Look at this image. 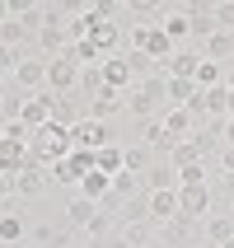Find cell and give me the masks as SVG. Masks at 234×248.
<instances>
[{
    "label": "cell",
    "instance_id": "cell-23",
    "mask_svg": "<svg viewBox=\"0 0 234 248\" xmlns=\"http://www.w3.org/2000/svg\"><path fill=\"white\" fill-rule=\"evenodd\" d=\"M225 75H230V70H220V61H206V56H202V66H197V89H216V84H225Z\"/></svg>",
    "mask_w": 234,
    "mask_h": 248
},
{
    "label": "cell",
    "instance_id": "cell-29",
    "mask_svg": "<svg viewBox=\"0 0 234 248\" xmlns=\"http://www.w3.org/2000/svg\"><path fill=\"white\" fill-rule=\"evenodd\" d=\"M24 230H28V220L24 216H0V244H19V239H24Z\"/></svg>",
    "mask_w": 234,
    "mask_h": 248
},
{
    "label": "cell",
    "instance_id": "cell-10",
    "mask_svg": "<svg viewBox=\"0 0 234 248\" xmlns=\"http://www.w3.org/2000/svg\"><path fill=\"white\" fill-rule=\"evenodd\" d=\"M159 122H164V131L173 136V145L197 136V117H192L187 108H164V117H159Z\"/></svg>",
    "mask_w": 234,
    "mask_h": 248
},
{
    "label": "cell",
    "instance_id": "cell-20",
    "mask_svg": "<svg viewBox=\"0 0 234 248\" xmlns=\"http://www.w3.org/2000/svg\"><path fill=\"white\" fill-rule=\"evenodd\" d=\"M108 192H112V178H108V173H98V169H94V173H84V183H80V197H89V202L98 206V202H103Z\"/></svg>",
    "mask_w": 234,
    "mask_h": 248
},
{
    "label": "cell",
    "instance_id": "cell-22",
    "mask_svg": "<svg viewBox=\"0 0 234 248\" xmlns=\"http://www.w3.org/2000/svg\"><path fill=\"white\" fill-rule=\"evenodd\" d=\"M145 140H150V155H155V159H164V155L173 150V136L164 131V122H150V126H145Z\"/></svg>",
    "mask_w": 234,
    "mask_h": 248
},
{
    "label": "cell",
    "instance_id": "cell-27",
    "mask_svg": "<svg viewBox=\"0 0 234 248\" xmlns=\"http://www.w3.org/2000/svg\"><path fill=\"white\" fill-rule=\"evenodd\" d=\"M155 234H159V225H155V220H145V225H122V239H126L131 248H145Z\"/></svg>",
    "mask_w": 234,
    "mask_h": 248
},
{
    "label": "cell",
    "instance_id": "cell-28",
    "mask_svg": "<svg viewBox=\"0 0 234 248\" xmlns=\"http://www.w3.org/2000/svg\"><path fill=\"white\" fill-rule=\"evenodd\" d=\"M155 164V155L150 150H140V145H126V173H136V178H145Z\"/></svg>",
    "mask_w": 234,
    "mask_h": 248
},
{
    "label": "cell",
    "instance_id": "cell-42",
    "mask_svg": "<svg viewBox=\"0 0 234 248\" xmlns=\"http://www.w3.org/2000/svg\"><path fill=\"white\" fill-rule=\"evenodd\" d=\"M0 112H5V98H0Z\"/></svg>",
    "mask_w": 234,
    "mask_h": 248
},
{
    "label": "cell",
    "instance_id": "cell-40",
    "mask_svg": "<svg viewBox=\"0 0 234 248\" xmlns=\"http://www.w3.org/2000/svg\"><path fill=\"white\" fill-rule=\"evenodd\" d=\"M225 145H234V117H225Z\"/></svg>",
    "mask_w": 234,
    "mask_h": 248
},
{
    "label": "cell",
    "instance_id": "cell-21",
    "mask_svg": "<svg viewBox=\"0 0 234 248\" xmlns=\"http://www.w3.org/2000/svg\"><path fill=\"white\" fill-rule=\"evenodd\" d=\"M164 33H169L173 42L192 38V24H187V10H169V5H164Z\"/></svg>",
    "mask_w": 234,
    "mask_h": 248
},
{
    "label": "cell",
    "instance_id": "cell-3",
    "mask_svg": "<svg viewBox=\"0 0 234 248\" xmlns=\"http://www.w3.org/2000/svg\"><path fill=\"white\" fill-rule=\"evenodd\" d=\"M70 140H75V150H103V145H112V131H108V122L80 117V122L70 126Z\"/></svg>",
    "mask_w": 234,
    "mask_h": 248
},
{
    "label": "cell",
    "instance_id": "cell-14",
    "mask_svg": "<svg viewBox=\"0 0 234 248\" xmlns=\"http://www.w3.org/2000/svg\"><path fill=\"white\" fill-rule=\"evenodd\" d=\"M33 164V155H28V145H19V140H0V173H19V169Z\"/></svg>",
    "mask_w": 234,
    "mask_h": 248
},
{
    "label": "cell",
    "instance_id": "cell-26",
    "mask_svg": "<svg viewBox=\"0 0 234 248\" xmlns=\"http://www.w3.org/2000/svg\"><path fill=\"white\" fill-rule=\"evenodd\" d=\"M80 89L89 94V103H94L98 94H108V80H103V66H89V70H80Z\"/></svg>",
    "mask_w": 234,
    "mask_h": 248
},
{
    "label": "cell",
    "instance_id": "cell-17",
    "mask_svg": "<svg viewBox=\"0 0 234 248\" xmlns=\"http://www.w3.org/2000/svg\"><path fill=\"white\" fill-rule=\"evenodd\" d=\"M183 206H178V192H150V220L155 225H169V220H178Z\"/></svg>",
    "mask_w": 234,
    "mask_h": 248
},
{
    "label": "cell",
    "instance_id": "cell-6",
    "mask_svg": "<svg viewBox=\"0 0 234 248\" xmlns=\"http://www.w3.org/2000/svg\"><path fill=\"white\" fill-rule=\"evenodd\" d=\"M14 84L28 89V94H42V89H47V61H42V56H19V66H14Z\"/></svg>",
    "mask_w": 234,
    "mask_h": 248
},
{
    "label": "cell",
    "instance_id": "cell-25",
    "mask_svg": "<svg viewBox=\"0 0 234 248\" xmlns=\"http://www.w3.org/2000/svg\"><path fill=\"white\" fill-rule=\"evenodd\" d=\"M122 220H126V225H145V220H150V192L131 197V202L122 206Z\"/></svg>",
    "mask_w": 234,
    "mask_h": 248
},
{
    "label": "cell",
    "instance_id": "cell-15",
    "mask_svg": "<svg viewBox=\"0 0 234 248\" xmlns=\"http://www.w3.org/2000/svg\"><path fill=\"white\" fill-rule=\"evenodd\" d=\"M98 216H103V211H98L94 202H89V197H75V202L66 206V220L75 225V230H84V234H89V230L98 225Z\"/></svg>",
    "mask_w": 234,
    "mask_h": 248
},
{
    "label": "cell",
    "instance_id": "cell-5",
    "mask_svg": "<svg viewBox=\"0 0 234 248\" xmlns=\"http://www.w3.org/2000/svg\"><path fill=\"white\" fill-rule=\"evenodd\" d=\"M75 84H80V66H75L66 52L52 56V61H47V89H52V94H70Z\"/></svg>",
    "mask_w": 234,
    "mask_h": 248
},
{
    "label": "cell",
    "instance_id": "cell-19",
    "mask_svg": "<svg viewBox=\"0 0 234 248\" xmlns=\"http://www.w3.org/2000/svg\"><path fill=\"white\" fill-rule=\"evenodd\" d=\"M66 47H70V38H66V28H56V24H47V28H42V33H38V52L47 56V61H52V56H61V52H66Z\"/></svg>",
    "mask_w": 234,
    "mask_h": 248
},
{
    "label": "cell",
    "instance_id": "cell-7",
    "mask_svg": "<svg viewBox=\"0 0 234 248\" xmlns=\"http://www.w3.org/2000/svg\"><path fill=\"white\" fill-rule=\"evenodd\" d=\"M178 206L187 220H206V211H211V187L206 183H183L178 187Z\"/></svg>",
    "mask_w": 234,
    "mask_h": 248
},
{
    "label": "cell",
    "instance_id": "cell-34",
    "mask_svg": "<svg viewBox=\"0 0 234 248\" xmlns=\"http://www.w3.org/2000/svg\"><path fill=\"white\" fill-rule=\"evenodd\" d=\"M211 14H216V28H220V33H234V0L211 5Z\"/></svg>",
    "mask_w": 234,
    "mask_h": 248
},
{
    "label": "cell",
    "instance_id": "cell-33",
    "mask_svg": "<svg viewBox=\"0 0 234 248\" xmlns=\"http://www.w3.org/2000/svg\"><path fill=\"white\" fill-rule=\"evenodd\" d=\"M122 56H126V66H131V75H150V70H155V61L145 52H136V47H126Z\"/></svg>",
    "mask_w": 234,
    "mask_h": 248
},
{
    "label": "cell",
    "instance_id": "cell-41",
    "mask_svg": "<svg viewBox=\"0 0 234 248\" xmlns=\"http://www.w3.org/2000/svg\"><path fill=\"white\" fill-rule=\"evenodd\" d=\"M187 248H211V244H202V239H197V244H187Z\"/></svg>",
    "mask_w": 234,
    "mask_h": 248
},
{
    "label": "cell",
    "instance_id": "cell-36",
    "mask_svg": "<svg viewBox=\"0 0 234 248\" xmlns=\"http://www.w3.org/2000/svg\"><path fill=\"white\" fill-rule=\"evenodd\" d=\"M14 66H19V52L0 47V80H5V75H14Z\"/></svg>",
    "mask_w": 234,
    "mask_h": 248
},
{
    "label": "cell",
    "instance_id": "cell-24",
    "mask_svg": "<svg viewBox=\"0 0 234 248\" xmlns=\"http://www.w3.org/2000/svg\"><path fill=\"white\" fill-rule=\"evenodd\" d=\"M169 164L173 169H187V164H202V150H197V140H178L173 150H169Z\"/></svg>",
    "mask_w": 234,
    "mask_h": 248
},
{
    "label": "cell",
    "instance_id": "cell-35",
    "mask_svg": "<svg viewBox=\"0 0 234 248\" xmlns=\"http://www.w3.org/2000/svg\"><path fill=\"white\" fill-rule=\"evenodd\" d=\"M178 178H183V183H206V159H202V164H187V169H178Z\"/></svg>",
    "mask_w": 234,
    "mask_h": 248
},
{
    "label": "cell",
    "instance_id": "cell-16",
    "mask_svg": "<svg viewBox=\"0 0 234 248\" xmlns=\"http://www.w3.org/2000/svg\"><path fill=\"white\" fill-rule=\"evenodd\" d=\"M94 169H98V173H108V178H117V173L126 169V145H117V140H112V145L94 150Z\"/></svg>",
    "mask_w": 234,
    "mask_h": 248
},
{
    "label": "cell",
    "instance_id": "cell-2",
    "mask_svg": "<svg viewBox=\"0 0 234 248\" xmlns=\"http://www.w3.org/2000/svg\"><path fill=\"white\" fill-rule=\"evenodd\" d=\"M126 47L145 52L150 61H169V56L178 52V47H173V38H169L164 28H155V24H140V28H131V33H126Z\"/></svg>",
    "mask_w": 234,
    "mask_h": 248
},
{
    "label": "cell",
    "instance_id": "cell-12",
    "mask_svg": "<svg viewBox=\"0 0 234 248\" xmlns=\"http://www.w3.org/2000/svg\"><path fill=\"white\" fill-rule=\"evenodd\" d=\"M103 80H108L112 94H126L136 75H131V66H126V56H103Z\"/></svg>",
    "mask_w": 234,
    "mask_h": 248
},
{
    "label": "cell",
    "instance_id": "cell-18",
    "mask_svg": "<svg viewBox=\"0 0 234 248\" xmlns=\"http://www.w3.org/2000/svg\"><path fill=\"white\" fill-rule=\"evenodd\" d=\"M117 112H122V94H98L94 103H89V108H84V117H94V122H112V117H117Z\"/></svg>",
    "mask_w": 234,
    "mask_h": 248
},
{
    "label": "cell",
    "instance_id": "cell-4",
    "mask_svg": "<svg viewBox=\"0 0 234 248\" xmlns=\"http://www.w3.org/2000/svg\"><path fill=\"white\" fill-rule=\"evenodd\" d=\"M56 98H61V94H52V89H42V94H28V98H24V112H19V122H24L28 131L47 126V122H52V108H56Z\"/></svg>",
    "mask_w": 234,
    "mask_h": 248
},
{
    "label": "cell",
    "instance_id": "cell-9",
    "mask_svg": "<svg viewBox=\"0 0 234 248\" xmlns=\"http://www.w3.org/2000/svg\"><path fill=\"white\" fill-rule=\"evenodd\" d=\"M197 66H202V52H173L169 61H159L164 80H197Z\"/></svg>",
    "mask_w": 234,
    "mask_h": 248
},
{
    "label": "cell",
    "instance_id": "cell-13",
    "mask_svg": "<svg viewBox=\"0 0 234 248\" xmlns=\"http://www.w3.org/2000/svg\"><path fill=\"white\" fill-rule=\"evenodd\" d=\"M47 183H52V173H47V169H42V164H28V169H19V173H14V192H19V197H38Z\"/></svg>",
    "mask_w": 234,
    "mask_h": 248
},
{
    "label": "cell",
    "instance_id": "cell-39",
    "mask_svg": "<svg viewBox=\"0 0 234 248\" xmlns=\"http://www.w3.org/2000/svg\"><path fill=\"white\" fill-rule=\"evenodd\" d=\"M225 89H230V117H234V70L225 75Z\"/></svg>",
    "mask_w": 234,
    "mask_h": 248
},
{
    "label": "cell",
    "instance_id": "cell-31",
    "mask_svg": "<svg viewBox=\"0 0 234 248\" xmlns=\"http://www.w3.org/2000/svg\"><path fill=\"white\" fill-rule=\"evenodd\" d=\"M38 248H75L70 230H38Z\"/></svg>",
    "mask_w": 234,
    "mask_h": 248
},
{
    "label": "cell",
    "instance_id": "cell-38",
    "mask_svg": "<svg viewBox=\"0 0 234 248\" xmlns=\"http://www.w3.org/2000/svg\"><path fill=\"white\" fill-rule=\"evenodd\" d=\"M94 248H131V244H126V239L122 234H108V239H98V244Z\"/></svg>",
    "mask_w": 234,
    "mask_h": 248
},
{
    "label": "cell",
    "instance_id": "cell-1",
    "mask_svg": "<svg viewBox=\"0 0 234 248\" xmlns=\"http://www.w3.org/2000/svg\"><path fill=\"white\" fill-rule=\"evenodd\" d=\"M159 108H169L164 80H140V84H131V89H126V112H131L136 122H150Z\"/></svg>",
    "mask_w": 234,
    "mask_h": 248
},
{
    "label": "cell",
    "instance_id": "cell-11",
    "mask_svg": "<svg viewBox=\"0 0 234 248\" xmlns=\"http://www.w3.org/2000/svg\"><path fill=\"white\" fill-rule=\"evenodd\" d=\"M202 244H211V248L234 244V216H206L202 220Z\"/></svg>",
    "mask_w": 234,
    "mask_h": 248
},
{
    "label": "cell",
    "instance_id": "cell-32",
    "mask_svg": "<svg viewBox=\"0 0 234 248\" xmlns=\"http://www.w3.org/2000/svg\"><path fill=\"white\" fill-rule=\"evenodd\" d=\"M136 187H140V178H136V173H126V169L112 178V197H117V202H131V192H136Z\"/></svg>",
    "mask_w": 234,
    "mask_h": 248
},
{
    "label": "cell",
    "instance_id": "cell-37",
    "mask_svg": "<svg viewBox=\"0 0 234 248\" xmlns=\"http://www.w3.org/2000/svg\"><path fill=\"white\" fill-rule=\"evenodd\" d=\"M220 169L234 178V145H225V150H220Z\"/></svg>",
    "mask_w": 234,
    "mask_h": 248
},
{
    "label": "cell",
    "instance_id": "cell-8",
    "mask_svg": "<svg viewBox=\"0 0 234 248\" xmlns=\"http://www.w3.org/2000/svg\"><path fill=\"white\" fill-rule=\"evenodd\" d=\"M183 178H178V169L169 164V159H155L150 173H145V192H178Z\"/></svg>",
    "mask_w": 234,
    "mask_h": 248
},
{
    "label": "cell",
    "instance_id": "cell-30",
    "mask_svg": "<svg viewBox=\"0 0 234 248\" xmlns=\"http://www.w3.org/2000/svg\"><path fill=\"white\" fill-rule=\"evenodd\" d=\"M202 56H206V61H225V56H234V33H216Z\"/></svg>",
    "mask_w": 234,
    "mask_h": 248
}]
</instances>
